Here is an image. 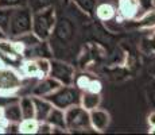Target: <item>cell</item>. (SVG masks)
<instances>
[{
  "instance_id": "6da1fadb",
  "label": "cell",
  "mask_w": 155,
  "mask_h": 135,
  "mask_svg": "<svg viewBox=\"0 0 155 135\" xmlns=\"http://www.w3.org/2000/svg\"><path fill=\"white\" fill-rule=\"evenodd\" d=\"M55 26V10L53 5L45 10L32 12V29L31 31L41 41H47Z\"/></svg>"
},
{
  "instance_id": "7a4b0ae2",
  "label": "cell",
  "mask_w": 155,
  "mask_h": 135,
  "mask_svg": "<svg viewBox=\"0 0 155 135\" xmlns=\"http://www.w3.org/2000/svg\"><path fill=\"white\" fill-rule=\"evenodd\" d=\"M32 29V11L28 5L16 7L12 10L10 19V29L8 37L15 38L22 34L30 32Z\"/></svg>"
},
{
  "instance_id": "3957f363",
  "label": "cell",
  "mask_w": 155,
  "mask_h": 135,
  "mask_svg": "<svg viewBox=\"0 0 155 135\" xmlns=\"http://www.w3.org/2000/svg\"><path fill=\"white\" fill-rule=\"evenodd\" d=\"M46 99L59 110H68L71 106L80 104L81 91L76 85H61L58 89L46 96Z\"/></svg>"
},
{
  "instance_id": "277c9868",
  "label": "cell",
  "mask_w": 155,
  "mask_h": 135,
  "mask_svg": "<svg viewBox=\"0 0 155 135\" xmlns=\"http://www.w3.org/2000/svg\"><path fill=\"white\" fill-rule=\"evenodd\" d=\"M65 122H66V130L69 133L92 130L89 111H86L80 104L71 106L68 110H65Z\"/></svg>"
},
{
  "instance_id": "5b68a950",
  "label": "cell",
  "mask_w": 155,
  "mask_h": 135,
  "mask_svg": "<svg viewBox=\"0 0 155 135\" xmlns=\"http://www.w3.org/2000/svg\"><path fill=\"white\" fill-rule=\"evenodd\" d=\"M23 88V76L11 66H3L0 69V95L11 96L16 95Z\"/></svg>"
},
{
  "instance_id": "8992f818",
  "label": "cell",
  "mask_w": 155,
  "mask_h": 135,
  "mask_svg": "<svg viewBox=\"0 0 155 135\" xmlns=\"http://www.w3.org/2000/svg\"><path fill=\"white\" fill-rule=\"evenodd\" d=\"M49 76L55 79L62 85H73L76 70L68 62H62L58 59H50V72Z\"/></svg>"
},
{
  "instance_id": "52a82bcc",
  "label": "cell",
  "mask_w": 155,
  "mask_h": 135,
  "mask_svg": "<svg viewBox=\"0 0 155 135\" xmlns=\"http://www.w3.org/2000/svg\"><path fill=\"white\" fill-rule=\"evenodd\" d=\"M62 84L59 81L50 76L42 77L39 80H35V84L32 85L31 91H30V96H37V97H46L47 95H50L51 92H54L55 89H58Z\"/></svg>"
},
{
  "instance_id": "ba28073f",
  "label": "cell",
  "mask_w": 155,
  "mask_h": 135,
  "mask_svg": "<svg viewBox=\"0 0 155 135\" xmlns=\"http://www.w3.org/2000/svg\"><path fill=\"white\" fill-rule=\"evenodd\" d=\"M89 119H91L92 130L97 131V133H103L107 130V127L111 123V116L105 110L101 108H94V110L89 111Z\"/></svg>"
},
{
  "instance_id": "9c48e42d",
  "label": "cell",
  "mask_w": 155,
  "mask_h": 135,
  "mask_svg": "<svg viewBox=\"0 0 155 135\" xmlns=\"http://www.w3.org/2000/svg\"><path fill=\"white\" fill-rule=\"evenodd\" d=\"M116 10L124 20H134L136 19L140 10V2L139 0H119Z\"/></svg>"
},
{
  "instance_id": "30bf717a",
  "label": "cell",
  "mask_w": 155,
  "mask_h": 135,
  "mask_svg": "<svg viewBox=\"0 0 155 135\" xmlns=\"http://www.w3.org/2000/svg\"><path fill=\"white\" fill-rule=\"evenodd\" d=\"M47 123L53 126V133L59 131V133H66V122H65V111L59 110L57 107H53V110L50 111L49 116L46 119Z\"/></svg>"
},
{
  "instance_id": "8fae6325",
  "label": "cell",
  "mask_w": 155,
  "mask_h": 135,
  "mask_svg": "<svg viewBox=\"0 0 155 135\" xmlns=\"http://www.w3.org/2000/svg\"><path fill=\"white\" fill-rule=\"evenodd\" d=\"M20 74L31 80H39L43 77L38 66L37 58H26L23 62H20Z\"/></svg>"
},
{
  "instance_id": "7c38bea8",
  "label": "cell",
  "mask_w": 155,
  "mask_h": 135,
  "mask_svg": "<svg viewBox=\"0 0 155 135\" xmlns=\"http://www.w3.org/2000/svg\"><path fill=\"white\" fill-rule=\"evenodd\" d=\"M3 118L7 124H18L20 120L23 119L22 111H20V106H19V100L12 101V103L7 104V106L3 107Z\"/></svg>"
},
{
  "instance_id": "4fadbf2b",
  "label": "cell",
  "mask_w": 155,
  "mask_h": 135,
  "mask_svg": "<svg viewBox=\"0 0 155 135\" xmlns=\"http://www.w3.org/2000/svg\"><path fill=\"white\" fill-rule=\"evenodd\" d=\"M32 99H34V106H35V119L38 122H45L54 106L46 97L32 96Z\"/></svg>"
},
{
  "instance_id": "5bb4252c",
  "label": "cell",
  "mask_w": 155,
  "mask_h": 135,
  "mask_svg": "<svg viewBox=\"0 0 155 135\" xmlns=\"http://www.w3.org/2000/svg\"><path fill=\"white\" fill-rule=\"evenodd\" d=\"M101 104V96L100 93H93V92L82 91L81 99H80V106L84 107L86 111H92L94 108H99Z\"/></svg>"
},
{
  "instance_id": "9a60e30c",
  "label": "cell",
  "mask_w": 155,
  "mask_h": 135,
  "mask_svg": "<svg viewBox=\"0 0 155 135\" xmlns=\"http://www.w3.org/2000/svg\"><path fill=\"white\" fill-rule=\"evenodd\" d=\"M19 106L23 119L35 118V106L32 96H22V97H19Z\"/></svg>"
},
{
  "instance_id": "2e32d148",
  "label": "cell",
  "mask_w": 155,
  "mask_h": 135,
  "mask_svg": "<svg viewBox=\"0 0 155 135\" xmlns=\"http://www.w3.org/2000/svg\"><path fill=\"white\" fill-rule=\"evenodd\" d=\"M116 14H117V10L111 3H101L96 7V16L100 20H104V22L113 19L116 16Z\"/></svg>"
},
{
  "instance_id": "e0dca14e",
  "label": "cell",
  "mask_w": 155,
  "mask_h": 135,
  "mask_svg": "<svg viewBox=\"0 0 155 135\" xmlns=\"http://www.w3.org/2000/svg\"><path fill=\"white\" fill-rule=\"evenodd\" d=\"M39 122L35 118L22 119L18 124V133L19 134H38Z\"/></svg>"
},
{
  "instance_id": "ac0fdd59",
  "label": "cell",
  "mask_w": 155,
  "mask_h": 135,
  "mask_svg": "<svg viewBox=\"0 0 155 135\" xmlns=\"http://www.w3.org/2000/svg\"><path fill=\"white\" fill-rule=\"evenodd\" d=\"M135 22H136L135 26L139 27V29H154L155 27V8L151 11H147L143 16H140Z\"/></svg>"
},
{
  "instance_id": "d6986e66",
  "label": "cell",
  "mask_w": 155,
  "mask_h": 135,
  "mask_svg": "<svg viewBox=\"0 0 155 135\" xmlns=\"http://www.w3.org/2000/svg\"><path fill=\"white\" fill-rule=\"evenodd\" d=\"M12 10L14 8L0 7V30L7 34V37H8V29H10V19Z\"/></svg>"
},
{
  "instance_id": "ffe728a7",
  "label": "cell",
  "mask_w": 155,
  "mask_h": 135,
  "mask_svg": "<svg viewBox=\"0 0 155 135\" xmlns=\"http://www.w3.org/2000/svg\"><path fill=\"white\" fill-rule=\"evenodd\" d=\"M14 39L19 41L20 43H22L23 46L26 47V49H28V47L35 46L37 43H39V42H41V39H39V38H38L37 35H35L32 31L26 32V34H22V35H19V37H15Z\"/></svg>"
},
{
  "instance_id": "44dd1931",
  "label": "cell",
  "mask_w": 155,
  "mask_h": 135,
  "mask_svg": "<svg viewBox=\"0 0 155 135\" xmlns=\"http://www.w3.org/2000/svg\"><path fill=\"white\" fill-rule=\"evenodd\" d=\"M27 5L31 8L32 12H37V11L45 10V8L53 5V2L51 0H28Z\"/></svg>"
},
{
  "instance_id": "7402d4cb",
  "label": "cell",
  "mask_w": 155,
  "mask_h": 135,
  "mask_svg": "<svg viewBox=\"0 0 155 135\" xmlns=\"http://www.w3.org/2000/svg\"><path fill=\"white\" fill-rule=\"evenodd\" d=\"M91 80H92L91 74L81 73V74H78V76L74 77V84H73V85H76L77 88L82 92V91H85V89H86V86H88V84H89V81H91Z\"/></svg>"
},
{
  "instance_id": "603a6c76",
  "label": "cell",
  "mask_w": 155,
  "mask_h": 135,
  "mask_svg": "<svg viewBox=\"0 0 155 135\" xmlns=\"http://www.w3.org/2000/svg\"><path fill=\"white\" fill-rule=\"evenodd\" d=\"M28 0H0V7L5 8H16L27 5Z\"/></svg>"
},
{
  "instance_id": "cb8c5ba5",
  "label": "cell",
  "mask_w": 155,
  "mask_h": 135,
  "mask_svg": "<svg viewBox=\"0 0 155 135\" xmlns=\"http://www.w3.org/2000/svg\"><path fill=\"white\" fill-rule=\"evenodd\" d=\"M101 89H103V84L100 83V80L96 79V77H92V80L89 81V84H88L85 91L93 92V93H100Z\"/></svg>"
},
{
  "instance_id": "d4e9b609",
  "label": "cell",
  "mask_w": 155,
  "mask_h": 135,
  "mask_svg": "<svg viewBox=\"0 0 155 135\" xmlns=\"http://www.w3.org/2000/svg\"><path fill=\"white\" fill-rule=\"evenodd\" d=\"M38 134H53V126L50 123L39 122V127H38Z\"/></svg>"
},
{
  "instance_id": "484cf974",
  "label": "cell",
  "mask_w": 155,
  "mask_h": 135,
  "mask_svg": "<svg viewBox=\"0 0 155 135\" xmlns=\"http://www.w3.org/2000/svg\"><path fill=\"white\" fill-rule=\"evenodd\" d=\"M148 124L150 127H155V111L148 115Z\"/></svg>"
},
{
  "instance_id": "4316f807",
  "label": "cell",
  "mask_w": 155,
  "mask_h": 135,
  "mask_svg": "<svg viewBox=\"0 0 155 135\" xmlns=\"http://www.w3.org/2000/svg\"><path fill=\"white\" fill-rule=\"evenodd\" d=\"M0 124H3L4 127H7V123H5L4 118H3V107L0 106Z\"/></svg>"
},
{
  "instance_id": "83f0119b",
  "label": "cell",
  "mask_w": 155,
  "mask_h": 135,
  "mask_svg": "<svg viewBox=\"0 0 155 135\" xmlns=\"http://www.w3.org/2000/svg\"><path fill=\"white\" fill-rule=\"evenodd\" d=\"M148 133H150V134H155V127H150V130H148Z\"/></svg>"
},
{
  "instance_id": "f1b7e54d",
  "label": "cell",
  "mask_w": 155,
  "mask_h": 135,
  "mask_svg": "<svg viewBox=\"0 0 155 135\" xmlns=\"http://www.w3.org/2000/svg\"><path fill=\"white\" fill-rule=\"evenodd\" d=\"M3 66H5V64H4V62H3V61H2V59H0V69H2Z\"/></svg>"
},
{
  "instance_id": "f546056e",
  "label": "cell",
  "mask_w": 155,
  "mask_h": 135,
  "mask_svg": "<svg viewBox=\"0 0 155 135\" xmlns=\"http://www.w3.org/2000/svg\"><path fill=\"white\" fill-rule=\"evenodd\" d=\"M151 3H153V5H154V8H155V0H151Z\"/></svg>"
}]
</instances>
